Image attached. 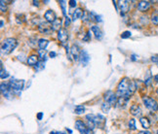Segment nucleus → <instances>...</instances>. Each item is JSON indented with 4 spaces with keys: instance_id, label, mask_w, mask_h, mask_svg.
<instances>
[{
    "instance_id": "c03bdc74",
    "label": "nucleus",
    "mask_w": 158,
    "mask_h": 134,
    "mask_svg": "<svg viewBox=\"0 0 158 134\" xmlns=\"http://www.w3.org/2000/svg\"><path fill=\"white\" fill-rule=\"evenodd\" d=\"M154 81H155L156 83H158V74L154 76Z\"/></svg>"
},
{
    "instance_id": "cd10ccee",
    "label": "nucleus",
    "mask_w": 158,
    "mask_h": 134,
    "mask_svg": "<svg viewBox=\"0 0 158 134\" xmlns=\"http://www.w3.org/2000/svg\"><path fill=\"white\" fill-rule=\"evenodd\" d=\"M128 126H129V128L131 130H136V121L134 118H131L128 123Z\"/></svg>"
},
{
    "instance_id": "09e8293b",
    "label": "nucleus",
    "mask_w": 158,
    "mask_h": 134,
    "mask_svg": "<svg viewBox=\"0 0 158 134\" xmlns=\"http://www.w3.org/2000/svg\"><path fill=\"white\" fill-rule=\"evenodd\" d=\"M4 25V22H3V20H1V27Z\"/></svg>"
},
{
    "instance_id": "c85d7f7f",
    "label": "nucleus",
    "mask_w": 158,
    "mask_h": 134,
    "mask_svg": "<svg viewBox=\"0 0 158 134\" xmlns=\"http://www.w3.org/2000/svg\"><path fill=\"white\" fill-rule=\"evenodd\" d=\"M9 77V73L4 71V69H3V63L1 62V79H6Z\"/></svg>"
},
{
    "instance_id": "37998d69",
    "label": "nucleus",
    "mask_w": 158,
    "mask_h": 134,
    "mask_svg": "<svg viewBox=\"0 0 158 134\" xmlns=\"http://www.w3.org/2000/svg\"><path fill=\"white\" fill-rule=\"evenodd\" d=\"M131 59L133 60V61H135V60L137 59V56H136V54H132V56H131Z\"/></svg>"
},
{
    "instance_id": "72a5a7b5",
    "label": "nucleus",
    "mask_w": 158,
    "mask_h": 134,
    "mask_svg": "<svg viewBox=\"0 0 158 134\" xmlns=\"http://www.w3.org/2000/svg\"><path fill=\"white\" fill-rule=\"evenodd\" d=\"M4 1L3 0H1L0 1V9H1V12L2 13H4V12H6V10H7V7H6V5H4Z\"/></svg>"
},
{
    "instance_id": "de8ad7c7",
    "label": "nucleus",
    "mask_w": 158,
    "mask_h": 134,
    "mask_svg": "<svg viewBox=\"0 0 158 134\" xmlns=\"http://www.w3.org/2000/svg\"><path fill=\"white\" fill-rule=\"evenodd\" d=\"M66 129H68V131L69 133H70V134L72 133V130H71V129H69V128H68V127H66Z\"/></svg>"
},
{
    "instance_id": "a878e982",
    "label": "nucleus",
    "mask_w": 158,
    "mask_h": 134,
    "mask_svg": "<svg viewBox=\"0 0 158 134\" xmlns=\"http://www.w3.org/2000/svg\"><path fill=\"white\" fill-rule=\"evenodd\" d=\"M110 107H111V105L109 104V103H107V102L102 103V111L104 112L105 114H106V113H108L109 110H110Z\"/></svg>"
},
{
    "instance_id": "e433bc0d",
    "label": "nucleus",
    "mask_w": 158,
    "mask_h": 134,
    "mask_svg": "<svg viewBox=\"0 0 158 134\" xmlns=\"http://www.w3.org/2000/svg\"><path fill=\"white\" fill-rule=\"evenodd\" d=\"M68 4H69V6H70L71 8H74V7H76L77 2L74 1V0H70V1H68Z\"/></svg>"
},
{
    "instance_id": "aec40b11",
    "label": "nucleus",
    "mask_w": 158,
    "mask_h": 134,
    "mask_svg": "<svg viewBox=\"0 0 158 134\" xmlns=\"http://www.w3.org/2000/svg\"><path fill=\"white\" fill-rule=\"evenodd\" d=\"M139 123H141L142 126L144 127V129H148L150 127V121L148 120L147 118H144V117L141 118H139Z\"/></svg>"
},
{
    "instance_id": "9d476101",
    "label": "nucleus",
    "mask_w": 158,
    "mask_h": 134,
    "mask_svg": "<svg viewBox=\"0 0 158 134\" xmlns=\"http://www.w3.org/2000/svg\"><path fill=\"white\" fill-rule=\"evenodd\" d=\"M95 123H96V126L100 127L101 129H104L105 128V118L102 117V115H95Z\"/></svg>"
},
{
    "instance_id": "ea45409f",
    "label": "nucleus",
    "mask_w": 158,
    "mask_h": 134,
    "mask_svg": "<svg viewBox=\"0 0 158 134\" xmlns=\"http://www.w3.org/2000/svg\"><path fill=\"white\" fill-rule=\"evenodd\" d=\"M49 56H50V57H56L57 56V53H56V51H50Z\"/></svg>"
},
{
    "instance_id": "473e14b6",
    "label": "nucleus",
    "mask_w": 158,
    "mask_h": 134,
    "mask_svg": "<svg viewBox=\"0 0 158 134\" xmlns=\"http://www.w3.org/2000/svg\"><path fill=\"white\" fill-rule=\"evenodd\" d=\"M45 54H46V50H38V56L40 57L41 60L44 59Z\"/></svg>"
},
{
    "instance_id": "a19ab883",
    "label": "nucleus",
    "mask_w": 158,
    "mask_h": 134,
    "mask_svg": "<svg viewBox=\"0 0 158 134\" xmlns=\"http://www.w3.org/2000/svg\"><path fill=\"white\" fill-rule=\"evenodd\" d=\"M96 22H98V23H102V16H98V15H97V17H96Z\"/></svg>"
},
{
    "instance_id": "c9c22d12",
    "label": "nucleus",
    "mask_w": 158,
    "mask_h": 134,
    "mask_svg": "<svg viewBox=\"0 0 158 134\" xmlns=\"http://www.w3.org/2000/svg\"><path fill=\"white\" fill-rule=\"evenodd\" d=\"M71 23V20H70V18L69 17H65V27H68L69 26V24H70Z\"/></svg>"
},
{
    "instance_id": "49530a36",
    "label": "nucleus",
    "mask_w": 158,
    "mask_h": 134,
    "mask_svg": "<svg viewBox=\"0 0 158 134\" xmlns=\"http://www.w3.org/2000/svg\"><path fill=\"white\" fill-rule=\"evenodd\" d=\"M38 3H39V1H33V4L36 5V6H38V5H39Z\"/></svg>"
},
{
    "instance_id": "a18cd8bd",
    "label": "nucleus",
    "mask_w": 158,
    "mask_h": 134,
    "mask_svg": "<svg viewBox=\"0 0 158 134\" xmlns=\"http://www.w3.org/2000/svg\"><path fill=\"white\" fill-rule=\"evenodd\" d=\"M86 134H94V133H93V131H92V130L88 129V131H87V133H86Z\"/></svg>"
},
{
    "instance_id": "4c0bfd02",
    "label": "nucleus",
    "mask_w": 158,
    "mask_h": 134,
    "mask_svg": "<svg viewBox=\"0 0 158 134\" xmlns=\"http://www.w3.org/2000/svg\"><path fill=\"white\" fill-rule=\"evenodd\" d=\"M151 61L155 62V63H158V54H155V56H151Z\"/></svg>"
},
{
    "instance_id": "393cba45",
    "label": "nucleus",
    "mask_w": 158,
    "mask_h": 134,
    "mask_svg": "<svg viewBox=\"0 0 158 134\" xmlns=\"http://www.w3.org/2000/svg\"><path fill=\"white\" fill-rule=\"evenodd\" d=\"M85 112V107L83 105H77L76 107L74 108V113L76 115H81Z\"/></svg>"
},
{
    "instance_id": "58836bf2",
    "label": "nucleus",
    "mask_w": 158,
    "mask_h": 134,
    "mask_svg": "<svg viewBox=\"0 0 158 134\" xmlns=\"http://www.w3.org/2000/svg\"><path fill=\"white\" fill-rule=\"evenodd\" d=\"M42 118H43V113L42 112H40V113H38L37 114V120H42Z\"/></svg>"
},
{
    "instance_id": "c756f323",
    "label": "nucleus",
    "mask_w": 158,
    "mask_h": 134,
    "mask_svg": "<svg viewBox=\"0 0 158 134\" xmlns=\"http://www.w3.org/2000/svg\"><path fill=\"white\" fill-rule=\"evenodd\" d=\"M151 80H152V78H151V75H150V73L148 72V73H147V77H145L144 84L147 85V86H149V85H150V83H151Z\"/></svg>"
},
{
    "instance_id": "9b49d317",
    "label": "nucleus",
    "mask_w": 158,
    "mask_h": 134,
    "mask_svg": "<svg viewBox=\"0 0 158 134\" xmlns=\"http://www.w3.org/2000/svg\"><path fill=\"white\" fill-rule=\"evenodd\" d=\"M75 128H76L80 134H86L87 131H88V128L86 126V123H84L83 121L78 120L75 121Z\"/></svg>"
},
{
    "instance_id": "a211bd4d",
    "label": "nucleus",
    "mask_w": 158,
    "mask_h": 134,
    "mask_svg": "<svg viewBox=\"0 0 158 134\" xmlns=\"http://www.w3.org/2000/svg\"><path fill=\"white\" fill-rule=\"evenodd\" d=\"M83 13L84 12L82 11L81 8H77L73 13H72V20L75 22L76 20L78 19H82V16H83Z\"/></svg>"
},
{
    "instance_id": "bb28decb",
    "label": "nucleus",
    "mask_w": 158,
    "mask_h": 134,
    "mask_svg": "<svg viewBox=\"0 0 158 134\" xmlns=\"http://www.w3.org/2000/svg\"><path fill=\"white\" fill-rule=\"evenodd\" d=\"M45 68V62L43 60H40V61H38V63L34 66V69L36 71H41L42 69Z\"/></svg>"
},
{
    "instance_id": "f257e3e1",
    "label": "nucleus",
    "mask_w": 158,
    "mask_h": 134,
    "mask_svg": "<svg viewBox=\"0 0 158 134\" xmlns=\"http://www.w3.org/2000/svg\"><path fill=\"white\" fill-rule=\"evenodd\" d=\"M136 83L134 81L129 80L128 78H124L121 80L117 87L116 95L117 97H125L127 99H130V97L136 90Z\"/></svg>"
},
{
    "instance_id": "0eeeda50",
    "label": "nucleus",
    "mask_w": 158,
    "mask_h": 134,
    "mask_svg": "<svg viewBox=\"0 0 158 134\" xmlns=\"http://www.w3.org/2000/svg\"><path fill=\"white\" fill-rule=\"evenodd\" d=\"M1 93L3 94V96L7 99H12L13 98V90H11L10 86H9V83L6 84V83H2L1 84Z\"/></svg>"
},
{
    "instance_id": "4be33fe9",
    "label": "nucleus",
    "mask_w": 158,
    "mask_h": 134,
    "mask_svg": "<svg viewBox=\"0 0 158 134\" xmlns=\"http://www.w3.org/2000/svg\"><path fill=\"white\" fill-rule=\"evenodd\" d=\"M48 44H49V41L46 39H39L38 40V47L40 48V50H46Z\"/></svg>"
},
{
    "instance_id": "dca6fc26",
    "label": "nucleus",
    "mask_w": 158,
    "mask_h": 134,
    "mask_svg": "<svg viewBox=\"0 0 158 134\" xmlns=\"http://www.w3.org/2000/svg\"><path fill=\"white\" fill-rule=\"evenodd\" d=\"M130 113H131L133 116H135V117H139V116L142 115V109L139 105L134 104L131 106V108H130Z\"/></svg>"
},
{
    "instance_id": "6ab92c4d",
    "label": "nucleus",
    "mask_w": 158,
    "mask_h": 134,
    "mask_svg": "<svg viewBox=\"0 0 158 134\" xmlns=\"http://www.w3.org/2000/svg\"><path fill=\"white\" fill-rule=\"evenodd\" d=\"M38 63V56H35V54H31L30 56H28L27 59V64L29 66H35Z\"/></svg>"
},
{
    "instance_id": "423d86ee",
    "label": "nucleus",
    "mask_w": 158,
    "mask_h": 134,
    "mask_svg": "<svg viewBox=\"0 0 158 134\" xmlns=\"http://www.w3.org/2000/svg\"><path fill=\"white\" fill-rule=\"evenodd\" d=\"M105 101L109 103L110 105H115L117 103V100H118V97L116 95V93H114L113 91L111 90H108L106 91V92L105 93Z\"/></svg>"
},
{
    "instance_id": "ddd939ff",
    "label": "nucleus",
    "mask_w": 158,
    "mask_h": 134,
    "mask_svg": "<svg viewBox=\"0 0 158 134\" xmlns=\"http://www.w3.org/2000/svg\"><path fill=\"white\" fill-rule=\"evenodd\" d=\"M118 5H119V9L121 11V15H125L127 12L129 11V7H130V2L129 1H126V0H124V1H119L118 2Z\"/></svg>"
},
{
    "instance_id": "2f4dec72",
    "label": "nucleus",
    "mask_w": 158,
    "mask_h": 134,
    "mask_svg": "<svg viewBox=\"0 0 158 134\" xmlns=\"http://www.w3.org/2000/svg\"><path fill=\"white\" fill-rule=\"evenodd\" d=\"M60 7H62V10H63V15H65V17H68V16H66V12H65V5H66V1H60Z\"/></svg>"
},
{
    "instance_id": "4468645a",
    "label": "nucleus",
    "mask_w": 158,
    "mask_h": 134,
    "mask_svg": "<svg viewBox=\"0 0 158 134\" xmlns=\"http://www.w3.org/2000/svg\"><path fill=\"white\" fill-rule=\"evenodd\" d=\"M79 60H80V63L83 66H87V64L90 61V56L88 54V53H87L86 51H82Z\"/></svg>"
},
{
    "instance_id": "6e6552de",
    "label": "nucleus",
    "mask_w": 158,
    "mask_h": 134,
    "mask_svg": "<svg viewBox=\"0 0 158 134\" xmlns=\"http://www.w3.org/2000/svg\"><path fill=\"white\" fill-rule=\"evenodd\" d=\"M82 53V50L78 47L77 45H72L70 48V56H72V59L75 61H77L80 59V54Z\"/></svg>"
},
{
    "instance_id": "3c124183",
    "label": "nucleus",
    "mask_w": 158,
    "mask_h": 134,
    "mask_svg": "<svg viewBox=\"0 0 158 134\" xmlns=\"http://www.w3.org/2000/svg\"><path fill=\"white\" fill-rule=\"evenodd\" d=\"M50 134H57V132H55V131H52Z\"/></svg>"
},
{
    "instance_id": "2eb2a0df",
    "label": "nucleus",
    "mask_w": 158,
    "mask_h": 134,
    "mask_svg": "<svg viewBox=\"0 0 158 134\" xmlns=\"http://www.w3.org/2000/svg\"><path fill=\"white\" fill-rule=\"evenodd\" d=\"M91 30H92V32L94 33L95 38L97 39V40H102V30L99 26L94 25V26L91 27Z\"/></svg>"
},
{
    "instance_id": "f8f14e48",
    "label": "nucleus",
    "mask_w": 158,
    "mask_h": 134,
    "mask_svg": "<svg viewBox=\"0 0 158 134\" xmlns=\"http://www.w3.org/2000/svg\"><path fill=\"white\" fill-rule=\"evenodd\" d=\"M44 18H45V20H46V22L50 23H53L57 19L56 14H55V12L52 11V10H47L46 12H45Z\"/></svg>"
},
{
    "instance_id": "8fccbe9b",
    "label": "nucleus",
    "mask_w": 158,
    "mask_h": 134,
    "mask_svg": "<svg viewBox=\"0 0 158 134\" xmlns=\"http://www.w3.org/2000/svg\"><path fill=\"white\" fill-rule=\"evenodd\" d=\"M57 134H65V132H57Z\"/></svg>"
},
{
    "instance_id": "f3484780",
    "label": "nucleus",
    "mask_w": 158,
    "mask_h": 134,
    "mask_svg": "<svg viewBox=\"0 0 158 134\" xmlns=\"http://www.w3.org/2000/svg\"><path fill=\"white\" fill-rule=\"evenodd\" d=\"M149 6H150V3L148 1H141L138 5V9L141 12H145L149 9Z\"/></svg>"
},
{
    "instance_id": "7ed1b4c3",
    "label": "nucleus",
    "mask_w": 158,
    "mask_h": 134,
    "mask_svg": "<svg viewBox=\"0 0 158 134\" xmlns=\"http://www.w3.org/2000/svg\"><path fill=\"white\" fill-rule=\"evenodd\" d=\"M142 102H144L145 107L151 112H156L158 110V103L156 102L155 99L148 96H144L142 97Z\"/></svg>"
},
{
    "instance_id": "5701e85b",
    "label": "nucleus",
    "mask_w": 158,
    "mask_h": 134,
    "mask_svg": "<svg viewBox=\"0 0 158 134\" xmlns=\"http://www.w3.org/2000/svg\"><path fill=\"white\" fill-rule=\"evenodd\" d=\"M62 23H63V20L62 19H56V20L52 23V27H53V29L54 30H57V31H59V30L60 29V25H62Z\"/></svg>"
},
{
    "instance_id": "412c9836",
    "label": "nucleus",
    "mask_w": 158,
    "mask_h": 134,
    "mask_svg": "<svg viewBox=\"0 0 158 134\" xmlns=\"http://www.w3.org/2000/svg\"><path fill=\"white\" fill-rule=\"evenodd\" d=\"M128 100L129 99H127L125 98V97H118V100H117V106L118 107H120V108H124L126 106V104L128 103Z\"/></svg>"
},
{
    "instance_id": "7c9ffc66",
    "label": "nucleus",
    "mask_w": 158,
    "mask_h": 134,
    "mask_svg": "<svg viewBox=\"0 0 158 134\" xmlns=\"http://www.w3.org/2000/svg\"><path fill=\"white\" fill-rule=\"evenodd\" d=\"M131 36H132V33L127 30V31H124L122 34H121V38H122V39H127V38H130Z\"/></svg>"
},
{
    "instance_id": "603ef678",
    "label": "nucleus",
    "mask_w": 158,
    "mask_h": 134,
    "mask_svg": "<svg viewBox=\"0 0 158 134\" xmlns=\"http://www.w3.org/2000/svg\"><path fill=\"white\" fill-rule=\"evenodd\" d=\"M156 93H157V94H158V89H157V90H156Z\"/></svg>"
},
{
    "instance_id": "b1692460",
    "label": "nucleus",
    "mask_w": 158,
    "mask_h": 134,
    "mask_svg": "<svg viewBox=\"0 0 158 134\" xmlns=\"http://www.w3.org/2000/svg\"><path fill=\"white\" fill-rule=\"evenodd\" d=\"M151 23L155 25H158V10H155L151 14Z\"/></svg>"
},
{
    "instance_id": "f03ea898",
    "label": "nucleus",
    "mask_w": 158,
    "mask_h": 134,
    "mask_svg": "<svg viewBox=\"0 0 158 134\" xmlns=\"http://www.w3.org/2000/svg\"><path fill=\"white\" fill-rule=\"evenodd\" d=\"M18 46V42L15 38H6L1 44V53L3 54H9L13 51Z\"/></svg>"
},
{
    "instance_id": "f704fd0d",
    "label": "nucleus",
    "mask_w": 158,
    "mask_h": 134,
    "mask_svg": "<svg viewBox=\"0 0 158 134\" xmlns=\"http://www.w3.org/2000/svg\"><path fill=\"white\" fill-rule=\"evenodd\" d=\"M83 40H84L85 42H88V41H90V40H91V31H90V30H89V31H87L86 35L84 36Z\"/></svg>"
},
{
    "instance_id": "20e7f679",
    "label": "nucleus",
    "mask_w": 158,
    "mask_h": 134,
    "mask_svg": "<svg viewBox=\"0 0 158 134\" xmlns=\"http://www.w3.org/2000/svg\"><path fill=\"white\" fill-rule=\"evenodd\" d=\"M9 86H10L11 90H13V92L19 93L20 91L23 89L25 81L23 80H17V79H12V80L9 82Z\"/></svg>"
},
{
    "instance_id": "79ce46f5",
    "label": "nucleus",
    "mask_w": 158,
    "mask_h": 134,
    "mask_svg": "<svg viewBox=\"0 0 158 134\" xmlns=\"http://www.w3.org/2000/svg\"><path fill=\"white\" fill-rule=\"evenodd\" d=\"M138 134H151L149 131H147V130H144V131H139L138 132Z\"/></svg>"
},
{
    "instance_id": "1a4fd4ad",
    "label": "nucleus",
    "mask_w": 158,
    "mask_h": 134,
    "mask_svg": "<svg viewBox=\"0 0 158 134\" xmlns=\"http://www.w3.org/2000/svg\"><path fill=\"white\" fill-rule=\"evenodd\" d=\"M58 39L62 44H65L68 40V33L65 28H60L58 31Z\"/></svg>"
},
{
    "instance_id": "39448f33",
    "label": "nucleus",
    "mask_w": 158,
    "mask_h": 134,
    "mask_svg": "<svg viewBox=\"0 0 158 134\" xmlns=\"http://www.w3.org/2000/svg\"><path fill=\"white\" fill-rule=\"evenodd\" d=\"M38 31L40 33H42V34L51 35L54 31V29L52 27V23H50L48 22H42L38 25Z\"/></svg>"
},
{
    "instance_id": "864d4df0",
    "label": "nucleus",
    "mask_w": 158,
    "mask_h": 134,
    "mask_svg": "<svg viewBox=\"0 0 158 134\" xmlns=\"http://www.w3.org/2000/svg\"><path fill=\"white\" fill-rule=\"evenodd\" d=\"M157 133H158V132H157Z\"/></svg>"
}]
</instances>
